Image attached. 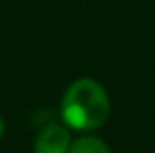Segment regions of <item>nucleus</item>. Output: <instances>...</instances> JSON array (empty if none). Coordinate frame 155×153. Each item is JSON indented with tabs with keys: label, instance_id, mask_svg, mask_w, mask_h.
I'll list each match as a JSON object with an SVG mask.
<instances>
[{
	"label": "nucleus",
	"instance_id": "nucleus-3",
	"mask_svg": "<svg viewBox=\"0 0 155 153\" xmlns=\"http://www.w3.org/2000/svg\"><path fill=\"white\" fill-rule=\"evenodd\" d=\"M69 153H112V151L108 149V145L102 139L92 138V135H83L71 143Z\"/></svg>",
	"mask_w": 155,
	"mask_h": 153
},
{
	"label": "nucleus",
	"instance_id": "nucleus-4",
	"mask_svg": "<svg viewBox=\"0 0 155 153\" xmlns=\"http://www.w3.org/2000/svg\"><path fill=\"white\" fill-rule=\"evenodd\" d=\"M2 132H4V122H2V118H0V135H2Z\"/></svg>",
	"mask_w": 155,
	"mask_h": 153
},
{
	"label": "nucleus",
	"instance_id": "nucleus-2",
	"mask_svg": "<svg viewBox=\"0 0 155 153\" xmlns=\"http://www.w3.org/2000/svg\"><path fill=\"white\" fill-rule=\"evenodd\" d=\"M71 143L73 139L69 130H65L63 126H57V124H49L35 138L34 151L35 153H69Z\"/></svg>",
	"mask_w": 155,
	"mask_h": 153
},
{
	"label": "nucleus",
	"instance_id": "nucleus-1",
	"mask_svg": "<svg viewBox=\"0 0 155 153\" xmlns=\"http://www.w3.org/2000/svg\"><path fill=\"white\" fill-rule=\"evenodd\" d=\"M110 98L104 86L92 79H79L69 84L61 102V118L75 130H96L108 120Z\"/></svg>",
	"mask_w": 155,
	"mask_h": 153
}]
</instances>
